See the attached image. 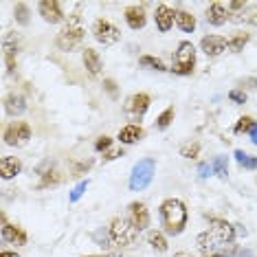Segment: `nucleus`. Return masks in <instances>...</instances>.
<instances>
[{
	"label": "nucleus",
	"instance_id": "obj_1",
	"mask_svg": "<svg viewBox=\"0 0 257 257\" xmlns=\"http://www.w3.org/2000/svg\"><path fill=\"white\" fill-rule=\"evenodd\" d=\"M233 237H235V226L226 220H211L207 233L198 235V248L204 255H222L233 250Z\"/></svg>",
	"mask_w": 257,
	"mask_h": 257
},
{
	"label": "nucleus",
	"instance_id": "obj_2",
	"mask_svg": "<svg viewBox=\"0 0 257 257\" xmlns=\"http://www.w3.org/2000/svg\"><path fill=\"white\" fill-rule=\"evenodd\" d=\"M161 220L163 226H165V233L169 235H178L183 233L185 224H187V209L185 204L176 200V198H169L161 204Z\"/></svg>",
	"mask_w": 257,
	"mask_h": 257
},
{
	"label": "nucleus",
	"instance_id": "obj_3",
	"mask_svg": "<svg viewBox=\"0 0 257 257\" xmlns=\"http://www.w3.org/2000/svg\"><path fill=\"white\" fill-rule=\"evenodd\" d=\"M154 169H156V163L154 159H143L134 165L132 174H130V189L132 191H143L145 187L152 183L154 178Z\"/></svg>",
	"mask_w": 257,
	"mask_h": 257
},
{
	"label": "nucleus",
	"instance_id": "obj_4",
	"mask_svg": "<svg viewBox=\"0 0 257 257\" xmlns=\"http://www.w3.org/2000/svg\"><path fill=\"white\" fill-rule=\"evenodd\" d=\"M137 229L130 220L125 218H114L112 224H110V239L116 244V246H130L137 239Z\"/></svg>",
	"mask_w": 257,
	"mask_h": 257
},
{
	"label": "nucleus",
	"instance_id": "obj_5",
	"mask_svg": "<svg viewBox=\"0 0 257 257\" xmlns=\"http://www.w3.org/2000/svg\"><path fill=\"white\" fill-rule=\"evenodd\" d=\"M194 64H196V49H194V44H191V42H180L172 71L178 73V75H189L191 71H194Z\"/></svg>",
	"mask_w": 257,
	"mask_h": 257
},
{
	"label": "nucleus",
	"instance_id": "obj_6",
	"mask_svg": "<svg viewBox=\"0 0 257 257\" xmlns=\"http://www.w3.org/2000/svg\"><path fill=\"white\" fill-rule=\"evenodd\" d=\"M81 40H84V29L77 25H66L57 36V46L62 51H73L75 46L81 44Z\"/></svg>",
	"mask_w": 257,
	"mask_h": 257
},
{
	"label": "nucleus",
	"instance_id": "obj_7",
	"mask_svg": "<svg viewBox=\"0 0 257 257\" xmlns=\"http://www.w3.org/2000/svg\"><path fill=\"white\" fill-rule=\"evenodd\" d=\"M29 139H31V127L27 123H22V121H16V123L7 125V130H5V143L14 145V148L25 145Z\"/></svg>",
	"mask_w": 257,
	"mask_h": 257
},
{
	"label": "nucleus",
	"instance_id": "obj_8",
	"mask_svg": "<svg viewBox=\"0 0 257 257\" xmlns=\"http://www.w3.org/2000/svg\"><path fill=\"white\" fill-rule=\"evenodd\" d=\"M92 33H95V40H97V42H101L103 46L119 42V38H121V31H119V29H116L114 25H110V22H106V20H97L95 27H92Z\"/></svg>",
	"mask_w": 257,
	"mask_h": 257
},
{
	"label": "nucleus",
	"instance_id": "obj_9",
	"mask_svg": "<svg viewBox=\"0 0 257 257\" xmlns=\"http://www.w3.org/2000/svg\"><path fill=\"white\" fill-rule=\"evenodd\" d=\"M130 222L134 224L137 231H143L150 226V213H148V207L143 202H132L130 204Z\"/></svg>",
	"mask_w": 257,
	"mask_h": 257
},
{
	"label": "nucleus",
	"instance_id": "obj_10",
	"mask_svg": "<svg viewBox=\"0 0 257 257\" xmlns=\"http://www.w3.org/2000/svg\"><path fill=\"white\" fill-rule=\"evenodd\" d=\"M200 46H202V51L209 57H218L220 53H224V51L229 49V42H226L224 38H220V36H207V38H202Z\"/></svg>",
	"mask_w": 257,
	"mask_h": 257
},
{
	"label": "nucleus",
	"instance_id": "obj_11",
	"mask_svg": "<svg viewBox=\"0 0 257 257\" xmlns=\"http://www.w3.org/2000/svg\"><path fill=\"white\" fill-rule=\"evenodd\" d=\"M40 16H42L46 22H51V25L62 22V18H64V14H62L60 3H57V0H42V3H40Z\"/></svg>",
	"mask_w": 257,
	"mask_h": 257
},
{
	"label": "nucleus",
	"instance_id": "obj_12",
	"mask_svg": "<svg viewBox=\"0 0 257 257\" xmlns=\"http://www.w3.org/2000/svg\"><path fill=\"white\" fill-rule=\"evenodd\" d=\"M148 108H150V97L145 95V92L132 95L130 99H127V103H125V110H127V112H132V114H137V116L145 114V112H148Z\"/></svg>",
	"mask_w": 257,
	"mask_h": 257
},
{
	"label": "nucleus",
	"instance_id": "obj_13",
	"mask_svg": "<svg viewBox=\"0 0 257 257\" xmlns=\"http://www.w3.org/2000/svg\"><path fill=\"white\" fill-rule=\"evenodd\" d=\"M20 169H22V163L16 159V156H3V159H0V176L5 180L18 176Z\"/></svg>",
	"mask_w": 257,
	"mask_h": 257
},
{
	"label": "nucleus",
	"instance_id": "obj_14",
	"mask_svg": "<svg viewBox=\"0 0 257 257\" xmlns=\"http://www.w3.org/2000/svg\"><path fill=\"white\" fill-rule=\"evenodd\" d=\"M172 25H174V11L165 7V5H159V9H156V27L161 31H169Z\"/></svg>",
	"mask_w": 257,
	"mask_h": 257
},
{
	"label": "nucleus",
	"instance_id": "obj_15",
	"mask_svg": "<svg viewBox=\"0 0 257 257\" xmlns=\"http://www.w3.org/2000/svg\"><path fill=\"white\" fill-rule=\"evenodd\" d=\"M5 110H7V114L11 116H18L27 110V103H25V97L22 95H9L5 99Z\"/></svg>",
	"mask_w": 257,
	"mask_h": 257
},
{
	"label": "nucleus",
	"instance_id": "obj_16",
	"mask_svg": "<svg viewBox=\"0 0 257 257\" xmlns=\"http://www.w3.org/2000/svg\"><path fill=\"white\" fill-rule=\"evenodd\" d=\"M84 66L88 68L90 75L101 73V57H99L95 49H84Z\"/></svg>",
	"mask_w": 257,
	"mask_h": 257
},
{
	"label": "nucleus",
	"instance_id": "obj_17",
	"mask_svg": "<svg viewBox=\"0 0 257 257\" xmlns=\"http://www.w3.org/2000/svg\"><path fill=\"white\" fill-rule=\"evenodd\" d=\"M207 20L211 22V25H215V27L224 25V22H226V9H224V5H222V3H213L211 7H209V11H207Z\"/></svg>",
	"mask_w": 257,
	"mask_h": 257
},
{
	"label": "nucleus",
	"instance_id": "obj_18",
	"mask_svg": "<svg viewBox=\"0 0 257 257\" xmlns=\"http://www.w3.org/2000/svg\"><path fill=\"white\" fill-rule=\"evenodd\" d=\"M141 137H143V130H141L139 125H125L123 130L119 132V141H121V143H125V145L141 141Z\"/></svg>",
	"mask_w": 257,
	"mask_h": 257
},
{
	"label": "nucleus",
	"instance_id": "obj_19",
	"mask_svg": "<svg viewBox=\"0 0 257 257\" xmlns=\"http://www.w3.org/2000/svg\"><path fill=\"white\" fill-rule=\"evenodd\" d=\"M174 20H176L180 31H185V33H191L196 29V18L191 14H187V11H176V14H174Z\"/></svg>",
	"mask_w": 257,
	"mask_h": 257
},
{
	"label": "nucleus",
	"instance_id": "obj_20",
	"mask_svg": "<svg viewBox=\"0 0 257 257\" xmlns=\"http://www.w3.org/2000/svg\"><path fill=\"white\" fill-rule=\"evenodd\" d=\"M125 20L130 29H143L145 27V14L141 7H130L125 11Z\"/></svg>",
	"mask_w": 257,
	"mask_h": 257
},
{
	"label": "nucleus",
	"instance_id": "obj_21",
	"mask_svg": "<svg viewBox=\"0 0 257 257\" xmlns=\"http://www.w3.org/2000/svg\"><path fill=\"white\" fill-rule=\"evenodd\" d=\"M3 239H5V242H14V244H25L27 242V235L18 229V226L3 224Z\"/></svg>",
	"mask_w": 257,
	"mask_h": 257
},
{
	"label": "nucleus",
	"instance_id": "obj_22",
	"mask_svg": "<svg viewBox=\"0 0 257 257\" xmlns=\"http://www.w3.org/2000/svg\"><path fill=\"white\" fill-rule=\"evenodd\" d=\"M5 60H7V71L14 73L16 71V44L11 38L5 42Z\"/></svg>",
	"mask_w": 257,
	"mask_h": 257
},
{
	"label": "nucleus",
	"instance_id": "obj_23",
	"mask_svg": "<svg viewBox=\"0 0 257 257\" xmlns=\"http://www.w3.org/2000/svg\"><path fill=\"white\" fill-rule=\"evenodd\" d=\"M148 239H150V244H152V248H154V250H159V253H165V250H167V239H165L163 233L152 231Z\"/></svg>",
	"mask_w": 257,
	"mask_h": 257
},
{
	"label": "nucleus",
	"instance_id": "obj_24",
	"mask_svg": "<svg viewBox=\"0 0 257 257\" xmlns=\"http://www.w3.org/2000/svg\"><path fill=\"white\" fill-rule=\"evenodd\" d=\"M235 161L246 169H257V159L255 156H248L246 152H242V150H235Z\"/></svg>",
	"mask_w": 257,
	"mask_h": 257
},
{
	"label": "nucleus",
	"instance_id": "obj_25",
	"mask_svg": "<svg viewBox=\"0 0 257 257\" xmlns=\"http://www.w3.org/2000/svg\"><path fill=\"white\" fill-rule=\"evenodd\" d=\"M246 42H248V33H237V36H233L229 40V51H233V53H239Z\"/></svg>",
	"mask_w": 257,
	"mask_h": 257
},
{
	"label": "nucleus",
	"instance_id": "obj_26",
	"mask_svg": "<svg viewBox=\"0 0 257 257\" xmlns=\"http://www.w3.org/2000/svg\"><path fill=\"white\" fill-rule=\"evenodd\" d=\"M211 167H213L215 176H220V178H226V174H229V165H226V159H224V156H218V159L211 163Z\"/></svg>",
	"mask_w": 257,
	"mask_h": 257
},
{
	"label": "nucleus",
	"instance_id": "obj_27",
	"mask_svg": "<svg viewBox=\"0 0 257 257\" xmlns=\"http://www.w3.org/2000/svg\"><path fill=\"white\" fill-rule=\"evenodd\" d=\"M141 66L152 68V71H167L165 64H163L161 60H156V57H150V55H143L141 57Z\"/></svg>",
	"mask_w": 257,
	"mask_h": 257
},
{
	"label": "nucleus",
	"instance_id": "obj_28",
	"mask_svg": "<svg viewBox=\"0 0 257 257\" xmlns=\"http://www.w3.org/2000/svg\"><path fill=\"white\" fill-rule=\"evenodd\" d=\"M172 121H174V108H167L165 112L156 119V127H159V130H165V127H169Z\"/></svg>",
	"mask_w": 257,
	"mask_h": 257
},
{
	"label": "nucleus",
	"instance_id": "obj_29",
	"mask_svg": "<svg viewBox=\"0 0 257 257\" xmlns=\"http://www.w3.org/2000/svg\"><path fill=\"white\" fill-rule=\"evenodd\" d=\"M255 121L250 119V116H242V119H237L235 127H233V132L235 134H242V132H250V127H253Z\"/></svg>",
	"mask_w": 257,
	"mask_h": 257
},
{
	"label": "nucleus",
	"instance_id": "obj_30",
	"mask_svg": "<svg viewBox=\"0 0 257 257\" xmlns=\"http://www.w3.org/2000/svg\"><path fill=\"white\" fill-rule=\"evenodd\" d=\"M57 183H60V176H57V172H46L44 178L40 180V189H46V187H55Z\"/></svg>",
	"mask_w": 257,
	"mask_h": 257
},
{
	"label": "nucleus",
	"instance_id": "obj_31",
	"mask_svg": "<svg viewBox=\"0 0 257 257\" xmlns=\"http://www.w3.org/2000/svg\"><path fill=\"white\" fill-rule=\"evenodd\" d=\"M198 152H200V145L198 143H187L180 148V156H185V159H196Z\"/></svg>",
	"mask_w": 257,
	"mask_h": 257
},
{
	"label": "nucleus",
	"instance_id": "obj_32",
	"mask_svg": "<svg viewBox=\"0 0 257 257\" xmlns=\"http://www.w3.org/2000/svg\"><path fill=\"white\" fill-rule=\"evenodd\" d=\"M16 20H18L20 25H29V9H27L25 3L16 5Z\"/></svg>",
	"mask_w": 257,
	"mask_h": 257
},
{
	"label": "nucleus",
	"instance_id": "obj_33",
	"mask_svg": "<svg viewBox=\"0 0 257 257\" xmlns=\"http://www.w3.org/2000/svg\"><path fill=\"white\" fill-rule=\"evenodd\" d=\"M242 20L246 22V25H253L257 27V7H248L242 11Z\"/></svg>",
	"mask_w": 257,
	"mask_h": 257
},
{
	"label": "nucleus",
	"instance_id": "obj_34",
	"mask_svg": "<svg viewBox=\"0 0 257 257\" xmlns=\"http://www.w3.org/2000/svg\"><path fill=\"white\" fill-rule=\"evenodd\" d=\"M88 189V180H81L79 185H75V189L71 191V202H77L81 196H84V191Z\"/></svg>",
	"mask_w": 257,
	"mask_h": 257
},
{
	"label": "nucleus",
	"instance_id": "obj_35",
	"mask_svg": "<svg viewBox=\"0 0 257 257\" xmlns=\"http://www.w3.org/2000/svg\"><path fill=\"white\" fill-rule=\"evenodd\" d=\"M110 143H112V139H110V137H101V139H99V141L95 143V150H97V152H106V150L110 148Z\"/></svg>",
	"mask_w": 257,
	"mask_h": 257
},
{
	"label": "nucleus",
	"instance_id": "obj_36",
	"mask_svg": "<svg viewBox=\"0 0 257 257\" xmlns=\"http://www.w3.org/2000/svg\"><path fill=\"white\" fill-rule=\"evenodd\" d=\"M229 99H231V101H235V103H246V95H244L242 90H231Z\"/></svg>",
	"mask_w": 257,
	"mask_h": 257
},
{
	"label": "nucleus",
	"instance_id": "obj_37",
	"mask_svg": "<svg viewBox=\"0 0 257 257\" xmlns=\"http://www.w3.org/2000/svg\"><path fill=\"white\" fill-rule=\"evenodd\" d=\"M211 172H213V167L209 165V163H202V165L198 167V176H200V178H209V174H211Z\"/></svg>",
	"mask_w": 257,
	"mask_h": 257
},
{
	"label": "nucleus",
	"instance_id": "obj_38",
	"mask_svg": "<svg viewBox=\"0 0 257 257\" xmlns=\"http://www.w3.org/2000/svg\"><path fill=\"white\" fill-rule=\"evenodd\" d=\"M119 156H123V152L112 150V152H108V154H103V161H112V159H119Z\"/></svg>",
	"mask_w": 257,
	"mask_h": 257
},
{
	"label": "nucleus",
	"instance_id": "obj_39",
	"mask_svg": "<svg viewBox=\"0 0 257 257\" xmlns=\"http://www.w3.org/2000/svg\"><path fill=\"white\" fill-rule=\"evenodd\" d=\"M244 7H246V5H244L242 0H235V3H229V9H231V11H239V9H244Z\"/></svg>",
	"mask_w": 257,
	"mask_h": 257
},
{
	"label": "nucleus",
	"instance_id": "obj_40",
	"mask_svg": "<svg viewBox=\"0 0 257 257\" xmlns=\"http://www.w3.org/2000/svg\"><path fill=\"white\" fill-rule=\"evenodd\" d=\"M250 141H253L255 145H257V123H253V127H250Z\"/></svg>",
	"mask_w": 257,
	"mask_h": 257
},
{
	"label": "nucleus",
	"instance_id": "obj_41",
	"mask_svg": "<svg viewBox=\"0 0 257 257\" xmlns=\"http://www.w3.org/2000/svg\"><path fill=\"white\" fill-rule=\"evenodd\" d=\"M235 257H253V253H250V250H237Z\"/></svg>",
	"mask_w": 257,
	"mask_h": 257
},
{
	"label": "nucleus",
	"instance_id": "obj_42",
	"mask_svg": "<svg viewBox=\"0 0 257 257\" xmlns=\"http://www.w3.org/2000/svg\"><path fill=\"white\" fill-rule=\"evenodd\" d=\"M0 257H18V253H7V250H3V253H0Z\"/></svg>",
	"mask_w": 257,
	"mask_h": 257
},
{
	"label": "nucleus",
	"instance_id": "obj_43",
	"mask_svg": "<svg viewBox=\"0 0 257 257\" xmlns=\"http://www.w3.org/2000/svg\"><path fill=\"white\" fill-rule=\"evenodd\" d=\"M204 257H222V255H204Z\"/></svg>",
	"mask_w": 257,
	"mask_h": 257
},
{
	"label": "nucleus",
	"instance_id": "obj_44",
	"mask_svg": "<svg viewBox=\"0 0 257 257\" xmlns=\"http://www.w3.org/2000/svg\"><path fill=\"white\" fill-rule=\"evenodd\" d=\"M86 257H101V255H86Z\"/></svg>",
	"mask_w": 257,
	"mask_h": 257
}]
</instances>
